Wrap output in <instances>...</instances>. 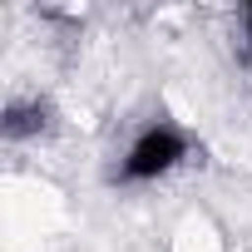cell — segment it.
I'll list each match as a JSON object with an SVG mask.
<instances>
[{
    "mask_svg": "<svg viewBox=\"0 0 252 252\" xmlns=\"http://www.w3.org/2000/svg\"><path fill=\"white\" fill-rule=\"evenodd\" d=\"M183 154H188V139L173 129V124H154V129H144V134L134 139V149L124 154L119 178H124V183H154V178L173 173V168L183 163Z\"/></svg>",
    "mask_w": 252,
    "mask_h": 252,
    "instance_id": "obj_1",
    "label": "cell"
},
{
    "mask_svg": "<svg viewBox=\"0 0 252 252\" xmlns=\"http://www.w3.org/2000/svg\"><path fill=\"white\" fill-rule=\"evenodd\" d=\"M45 124H50V109L40 99H30V104H10L5 119H0V129H5V139H30V134L45 129Z\"/></svg>",
    "mask_w": 252,
    "mask_h": 252,
    "instance_id": "obj_2",
    "label": "cell"
},
{
    "mask_svg": "<svg viewBox=\"0 0 252 252\" xmlns=\"http://www.w3.org/2000/svg\"><path fill=\"white\" fill-rule=\"evenodd\" d=\"M247 40H252V5H247Z\"/></svg>",
    "mask_w": 252,
    "mask_h": 252,
    "instance_id": "obj_3",
    "label": "cell"
}]
</instances>
